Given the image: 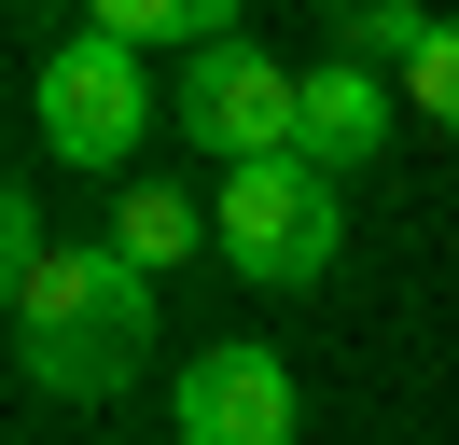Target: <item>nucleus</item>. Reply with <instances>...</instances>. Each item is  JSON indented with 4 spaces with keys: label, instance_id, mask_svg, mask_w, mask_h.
Segmentation results:
<instances>
[{
    "label": "nucleus",
    "instance_id": "1",
    "mask_svg": "<svg viewBox=\"0 0 459 445\" xmlns=\"http://www.w3.org/2000/svg\"><path fill=\"white\" fill-rule=\"evenodd\" d=\"M153 362V278L112 237H56L14 265V376L56 404H112Z\"/></svg>",
    "mask_w": 459,
    "mask_h": 445
},
{
    "label": "nucleus",
    "instance_id": "2",
    "mask_svg": "<svg viewBox=\"0 0 459 445\" xmlns=\"http://www.w3.org/2000/svg\"><path fill=\"white\" fill-rule=\"evenodd\" d=\"M209 250H223L251 292H307L320 265L348 250V222H334V181H320L307 153H279V167H237L223 195H209Z\"/></svg>",
    "mask_w": 459,
    "mask_h": 445
},
{
    "label": "nucleus",
    "instance_id": "3",
    "mask_svg": "<svg viewBox=\"0 0 459 445\" xmlns=\"http://www.w3.org/2000/svg\"><path fill=\"white\" fill-rule=\"evenodd\" d=\"M29 111H42V153H56V167H126V153H140V126H153V83H140V56L84 14V28L42 42Z\"/></svg>",
    "mask_w": 459,
    "mask_h": 445
},
{
    "label": "nucleus",
    "instance_id": "4",
    "mask_svg": "<svg viewBox=\"0 0 459 445\" xmlns=\"http://www.w3.org/2000/svg\"><path fill=\"white\" fill-rule=\"evenodd\" d=\"M168 126H181V139H195V153H209V167L237 181V167H279L292 139H307V83H292V70H279L264 42H209L195 70H181Z\"/></svg>",
    "mask_w": 459,
    "mask_h": 445
},
{
    "label": "nucleus",
    "instance_id": "5",
    "mask_svg": "<svg viewBox=\"0 0 459 445\" xmlns=\"http://www.w3.org/2000/svg\"><path fill=\"white\" fill-rule=\"evenodd\" d=\"M181 445H307V389L264 334H223V348L181 362Z\"/></svg>",
    "mask_w": 459,
    "mask_h": 445
},
{
    "label": "nucleus",
    "instance_id": "6",
    "mask_svg": "<svg viewBox=\"0 0 459 445\" xmlns=\"http://www.w3.org/2000/svg\"><path fill=\"white\" fill-rule=\"evenodd\" d=\"M390 126H403V98L334 56V70H307V139H292V153L334 181V167H376V153H390Z\"/></svg>",
    "mask_w": 459,
    "mask_h": 445
},
{
    "label": "nucleus",
    "instance_id": "7",
    "mask_svg": "<svg viewBox=\"0 0 459 445\" xmlns=\"http://www.w3.org/2000/svg\"><path fill=\"white\" fill-rule=\"evenodd\" d=\"M98 237H112V250H126V265H140V278H168L181 250L209 237V222H195V195H168V181H140V195H126L112 222H98Z\"/></svg>",
    "mask_w": 459,
    "mask_h": 445
},
{
    "label": "nucleus",
    "instance_id": "8",
    "mask_svg": "<svg viewBox=\"0 0 459 445\" xmlns=\"http://www.w3.org/2000/svg\"><path fill=\"white\" fill-rule=\"evenodd\" d=\"M431 28H446V14H418V0H362V14L334 28V56L390 83V70H418V56H431Z\"/></svg>",
    "mask_w": 459,
    "mask_h": 445
},
{
    "label": "nucleus",
    "instance_id": "9",
    "mask_svg": "<svg viewBox=\"0 0 459 445\" xmlns=\"http://www.w3.org/2000/svg\"><path fill=\"white\" fill-rule=\"evenodd\" d=\"M403 111H431V126L459 139V14L431 28V56H418V70H403Z\"/></svg>",
    "mask_w": 459,
    "mask_h": 445
}]
</instances>
